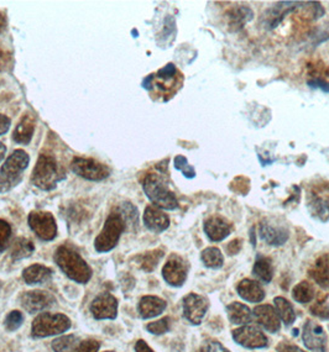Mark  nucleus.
Listing matches in <instances>:
<instances>
[{
	"instance_id": "35",
	"label": "nucleus",
	"mask_w": 329,
	"mask_h": 352,
	"mask_svg": "<svg viewBox=\"0 0 329 352\" xmlns=\"http://www.w3.org/2000/svg\"><path fill=\"white\" fill-rule=\"evenodd\" d=\"M23 322H24V316L18 310H12V313H9L6 318V328L9 331H15L23 325Z\"/></svg>"
},
{
	"instance_id": "16",
	"label": "nucleus",
	"mask_w": 329,
	"mask_h": 352,
	"mask_svg": "<svg viewBox=\"0 0 329 352\" xmlns=\"http://www.w3.org/2000/svg\"><path fill=\"white\" fill-rule=\"evenodd\" d=\"M302 340L306 347L311 351L327 352V334L317 322H306L302 333Z\"/></svg>"
},
{
	"instance_id": "6",
	"label": "nucleus",
	"mask_w": 329,
	"mask_h": 352,
	"mask_svg": "<svg viewBox=\"0 0 329 352\" xmlns=\"http://www.w3.org/2000/svg\"><path fill=\"white\" fill-rule=\"evenodd\" d=\"M30 157L24 150L12 152L0 168V192L8 190L20 181L23 172L29 166Z\"/></svg>"
},
{
	"instance_id": "40",
	"label": "nucleus",
	"mask_w": 329,
	"mask_h": 352,
	"mask_svg": "<svg viewBox=\"0 0 329 352\" xmlns=\"http://www.w3.org/2000/svg\"><path fill=\"white\" fill-rule=\"evenodd\" d=\"M311 310L315 316H319V318H322V319H328L329 318L328 307H326V305H324L323 303H321V302L315 304V305L312 307Z\"/></svg>"
},
{
	"instance_id": "26",
	"label": "nucleus",
	"mask_w": 329,
	"mask_h": 352,
	"mask_svg": "<svg viewBox=\"0 0 329 352\" xmlns=\"http://www.w3.org/2000/svg\"><path fill=\"white\" fill-rule=\"evenodd\" d=\"M226 313H228V318L231 322L235 325H245L251 322V319H253L251 310L245 304L238 303V302L229 304L226 307Z\"/></svg>"
},
{
	"instance_id": "8",
	"label": "nucleus",
	"mask_w": 329,
	"mask_h": 352,
	"mask_svg": "<svg viewBox=\"0 0 329 352\" xmlns=\"http://www.w3.org/2000/svg\"><path fill=\"white\" fill-rule=\"evenodd\" d=\"M71 328V320L63 314L43 313L32 322V334L37 338H46L67 331Z\"/></svg>"
},
{
	"instance_id": "42",
	"label": "nucleus",
	"mask_w": 329,
	"mask_h": 352,
	"mask_svg": "<svg viewBox=\"0 0 329 352\" xmlns=\"http://www.w3.org/2000/svg\"><path fill=\"white\" fill-rule=\"evenodd\" d=\"M308 85L310 87H315V88H321L322 91H329V82H327L324 78H318V77H311L308 79Z\"/></svg>"
},
{
	"instance_id": "17",
	"label": "nucleus",
	"mask_w": 329,
	"mask_h": 352,
	"mask_svg": "<svg viewBox=\"0 0 329 352\" xmlns=\"http://www.w3.org/2000/svg\"><path fill=\"white\" fill-rule=\"evenodd\" d=\"M91 311L98 320L116 319L118 316V300L110 293H102L92 302Z\"/></svg>"
},
{
	"instance_id": "46",
	"label": "nucleus",
	"mask_w": 329,
	"mask_h": 352,
	"mask_svg": "<svg viewBox=\"0 0 329 352\" xmlns=\"http://www.w3.org/2000/svg\"><path fill=\"white\" fill-rule=\"evenodd\" d=\"M135 352H153V350L145 341L139 340L135 344Z\"/></svg>"
},
{
	"instance_id": "37",
	"label": "nucleus",
	"mask_w": 329,
	"mask_h": 352,
	"mask_svg": "<svg viewBox=\"0 0 329 352\" xmlns=\"http://www.w3.org/2000/svg\"><path fill=\"white\" fill-rule=\"evenodd\" d=\"M147 330L155 335H162L170 330V319L164 318L158 322H150L147 327Z\"/></svg>"
},
{
	"instance_id": "45",
	"label": "nucleus",
	"mask_w": 329,
	"mask_h": 352,
	"mask_svg": "<svg viewBox=\"0 0 329 352\" xmlns=\"http://www.w3.org/2000/svg\"><path fill=\"white\" fill-rule=\"evenodd\" d=\"M242 249V240H234L228 245L226 250L229 251V255H235L238 254L239 250Z\"/></svg>"
},
{
	"instance_id": "25",
	"label": "nucleus",
	"mask_w": 329,
	"mask_h": 352,
	"mask_svg": "<svg viewBox=\"0 0 329 352\" xmlns=\"http://www.w3.org/2000/svg\"><path fill=\"white\" fill-rule=\"evenodd\" d=\"M52 276V270L43 265H32L25 268L23 277L28 285H40L49 280Z\"/></svg>"
},
{
	"instance_id": "2",
	"label": "nucleus",
	"mask_w": 329,
	"mask_h": 352,
	"mask_svg": "<svg viewBox=\"0 0 329 352\" xmlns=\"http://www.w3.org/2000/svg\"><path fill=\"white\" fill-rule=\"evenodd\" d=\"M142 189L155 207L166 210L178 208L176 195L169 189L167 183L158 173H149L142 179Z\"/></svg>"
},
{
	"instance_id": "44",
	"label": "nucleus",
	"mask_w": 329,
	"mask_h": 352,
	"mask_svg": "<svg viewBox=\"0 0 329 352\" xmlns=\"http://www.w3.org/2000/svg\"><path fill=\"white\" fill-rule=\"evenodd\" d=\"M277 351L279 352H306L299 349L296 345H291V344H287V342H282L279 346H277Z\"/></svg>"
},
{
	"instance_id": "3",
	"label": "nucleus",
	"mask_w": 329,
	"mask_h": 352,
	"mask_svg": "<svg viewBox=\"0 0 329 352\" xmlns=\"http://www.w3.org/2000/svg\"><path fill=\"white\" fill-rule=\"evenodd\" d=\"M307 208L313 218L322 223L329 221V182L318 179L308 183L306 189Z\"/></svg>"
},
{
	"instance_id": "43",
	"label": "nucleus",
	"mask_w": 329,
	"mask_h": 352,
	"mask_svg": "<svg viewBox=\"0 0 329 352\" xmlns=\"http://www.w3.org/2000/svg\"><path fill=\"white\" fill-rule=\"evenodd\" d=\"M10 124H12V122H10V119H9L8 116L0 114V136L6 134V133L9 131Z\"/></svg>"
},
{
	"instance_id": "10",
	"label": "nucleus",
	"mask_w": 329,
	"mask_h": 352,
	"mask_svg": "<svg viewBox=\"0 0 329 352\" xmlns=\"http://www.w3.org/2000/svg\"><path fill=\"white\" fill-rule=\"evenodd\" d=\"M28 223L31 230L36 234L39 239L43 241H51L57 235V225L54 215L51 212H32L29 214Z\"/></svg>"
},
{
	"instance_id": "29",
	"label": "nucleus",
	"mask_w": 329,
	"mask_h": 352,
	"mask_svg": "<svg viewBox=\"0 0 329 352\" xmlns=\"http://www.w3.org/2000/svg\"><path fill=\"white\" fill-rule=\"evenodd\" d=\"M201 260L206 267L212 268V270H218L224 263L223 254L217 248H207V249L203 250L201 254Z\"/></svg>"
},
{
	"instance_id": "13",
	"label": "nucleus",
	"mask_w": 329,
	"mask_h": 352,
	"mask_svg": "<svg viewBox=\"0 0 329 352\" xmlns=\"http://www.w3.org/2000/svg\"><path fill=\"white\" fill-rule=\"evenodd\" d=\"M234 341L246 349H264L268 346V338L260 329L253 325H244L233 331Z\"/></svg>"
},
{
	"instance_id": "11",
	"label": "nucleus",
	"mask_w": 329,
	"mask_h": 352,
	"mask_svg": "<svg viewBox=\"0 0 329 352\" xmlns=\"http://www.w3.org/2000/svg\"><path fill=\"white\" fill-rule=\"evenodd\" d=\"M259 236L271 246H282L288 240L290 231L276 219H264L259 225Z\"/></svg>"
},
{
	"instance_id": "41",
	"label": "nucleus",
	"mask_w": 329,
	"mask_h": 352,
	"mask_svg": "<svg viewBox=\"0 0 329 352\" xmlns=\"http://www.w3.org/2000/svg\"><path fill=\"white\" fill-rule=\"evenodd\" d=\"M201 352H231L226 350V347L223 346L220 342L217 341H209L204 346L202 347Z\"/></svg>"
},
{
	"instance_id": "27",
	"label": "nucleus",
	"mask_w": 329,
	"mask_h": 352,
	"mask_svg": "<svg viewBox=\"0 0 329 352\" xmlns=\"http://www.w3.org/2000/svg\"><path fill=\"white\" fill-rule=\"evenodd\" d=\"M253 274L257 280H262L264 283L271 282L273 276H274V270H273V265L268 257H264V256L256 257L255 265L253 268Z\"/></svg>"
},
{
	"instance_id": "48",
	"label": "nucleus",
	"mask_w": 329,
	"mask_h": 352,
	"mask_svg": "<svg viewBox=\"0 0 329 352\" xmlns=\"http://www.w3.org/2000/svg\"><path fill=\"white\" fill-rule=\"evenodd\" d=\"M107 352H113V351H107Z\"/></svg>"
},
{
	"instance_id": "39",
	"label": "nucleus",
	"mask_w": 329,
	"mask_h": 352,
	"mask_svg": "<svg viewBox=\"0 0 329 352\" xmlns=\"http://www.w3.org/2000/svg\"><path fill=\"white\" fill-rule=\"evenodd\" d=\"M99 347H100L99 341L89 339V340L81 341L76 349V352H98Z\"/></svg>"
},
{
	"instance_id": "14",
	"label": "nucleus",
	"mask_w": 329,
	"mask_h": 352,
	"mask_svg": "<svg viewBox=\"0 0 329 352\" xmlns=\"http://www.w3.org/2000/svg\"><path fill=\"white\" fill-rule=\"evenodd\" d=\"M187 262L180 256L172 255L162 268V277L172 287H181L187 280Z\"/></svg>"
},
{
	"instance_id": "15",
	"label": "nucleus",
	"mask_w": 329,
	"mask_h": 352,
	"mask_svg": "<svg viewBox=\"0 0 329 352\" xmlns=\"http://www.w3.org/2000/svg\"><path fill=\"white\" fill-rule=\"evenodd\" d=\"M20 302L26 311L35 314L52 307L56 299L49 292L31 291L25 292L24 294L20 297Z\"/></svg>"
},
{
	"instance_id": "7",
	"label": "nucleus",
	"mask_w": 329,
	"mask_h": 352,
	"mask_svg": "<svg viewBox=\"0 0 329 352\" xmlns=\"http://www.w3.org/2000/svg\"><path fill=\"white\" fill-rule=\"evenodd\" d=\"M181 83H182L181 74L177 71L175 65L169 63L164 68H161L159 72L147 76L142 82V87L147 91H153V87H156L161 93L169 94L172 97V94L177 91V88L181 85Z\"/></svg>"
},
{
	"instance_id": "38",
	"label": "nucleus",
	"mask_w": 329,
	"mask_h": 352,
	"mask_svg": "<svg viewBox=\"0 0 329 352\" xmlns=\"http://www.w3.org/2000/svg\"><path fill=\"white\" fill-rule=\"evenodd\" d=\"M12 236V228L6 223V220L0 219V251L8 248V243Z\"/></svg>"
},
{
	"instance_id": "31",
	"label": "nucleus",
	"mask_w": 329,
	"mask_h": 352,
	"mask_svg": "<svg viewBox=\"0 0 329 352\" xmlns=\"http://www.w3.org/2000/svg\"><path fill=\"white\" fill-rule=\"evenodd\" d=\"M293 297L299 303L307 304L315 297V289L310 282H301L293 289Z\"/></svg>"
},
{
	"instance_id": "36",
	"label": "nucleus",
	"mask_w": 329,
	"mask_h": 352,
	"mask_svg": "<svg viewBox=\"0 0 329 352\" xmlns=\"http://www.w3.org/2000/svg\"><path fill=\"white\" fill-rule=\"evenodd\" d=\"M175 167H176V170H181L183 176L186 177V178H195V168L189 164L187 158L184 157V156H181V155L176 156V158H175Z\"/></svg>"
},
{
	"instance_id": "21",
	"label": "nucleus",
	"mask_w": 329,
	"mask_h": 352,
	"mask_svg": "<svg viewBox=\"0 0 329 352\" xmlns=\"http://www.w3.org/2000/svg\"><path fill=\"white\" fill-rule=\"evenodd\" d=\"M239 296L250 303H260L265 298V291L259 282L253 280H243L237 285Z\"/></svg>"
},
{
	"instance_id": "9",
	"label": "nucleus",
	"mask_w": 329,
	"mask_h": 352,
	"mask_svg": "<svg viewBox=\"0 0 329 352\" xmlns=\"http://www.w3.org/2000/svg\"><path fill=\"white\" fill-rule=\"evenodd\" d=\"M71 168L77 176L94 182L103 181L110 175V170L105 164L93 158L76 157L71 164Z\"/></svg>"
},
{
	"instance_id": "33",
	"label": "nucleus",
	"mask_w": 329,
	"mask_h": 352,
	"mask_svg": "<svg viewBox=\"0 0 329 352\" xmlns=\"http://www.w3.org/2000/svg\"><path fill=\"white\" fill-rule=\"evenodd\" d=\"M229 19H231V23H232L233 26L242 28L245 23H248L249 20L253 19V12L246 6L235 8V9H233L232 12H231Z\"/></svg>"
},
{
	"instance_id": "5",
	"label": "nucleus",
	"mask_w": 329,
	"mask_h": 352,
	"mask_svg": "<svg viewBox=\"0 0 329 352\" xmlns=\"http://www.w3.org/2000/svg\"><path fill=\"white\" fill-rule=\"evenodd\" d=\"M125 221L119 212H112L105 220L103 229L94 241V248L98 252H108L114 249L119 239L125 230Z\"/></svg>"
},
{
	"instance_id": "1",
	"label": "nucleus",
	"mask_w": 329,
	"mask_h": 352,
	"mask_svg": "<svg viewBox=\"0 0 329 352\" xmlns=\"http://www.w3.org/2000/svg\"><path fill=\"white\" fill-rule=\"evenodd\" d=\"M55 262L61 268L62 272L74 282L83 285L91 280V267L74 250L68 249L66 246L59 248L55 254Z\"/></svg>"
},
{
	"instance_id": "28",
	"label": "nucleus",
	"mask_w": 329,
	"mask_h": 352,
	"mask_svg": "<svg viewBox=\"0 0 329 352\" xmlns=\"http://www.w3.org/2000/svg\"><path fill=\"white\" fill-rule=\"evenodd\" d=\"M275 310L277 316L286 325H291L296 320V313L290 302L282 297H276L274 299Z\"/></svg>"
},
{
	"instance_id": "47",
	"label": "nucleus",
	"mask_w": 329,
	"mask_h": 352,
	"mask_svg": "<svg viewBox=\"0 0 329 352\" xmlns=\"http://www.w3.org/2000/svg\"><path fill=\"white\" fill-rule=\"evenodd\" d=\"M6 147L3 142H0V162L6 157Z\"/></svg>"
},
{
	"instance_id": "30",
	"label": "nucleus",
	"mask_w": 329,
	"mask_h": 352,
	"mask_svg": "<svg viewBox=\"0 0 329 352\" xmlns=\"http://www.w3.org/2000/svg\"><path fill=\"white\" fill-rule=\"evenodd\" d=\"M34 243H31L30 240L20 237L17 239L12 246V260H23L25 257H29L31 254L34 252Z\"/></svg>"
},
{
	"instance_id": "20",
	"label": "nucleus",
	"mask_w": 329,
	"mask_h": 352,
	"mask_svg": "<svg viewBox=\"0 0 329 352\" xmlns=\"http://www.w3.org/2000/svg\"><path fill=\"white\" fill-rule=\"evenodd\" d=\"M144 224L149 230L160 234L170 226V218L160 208L149 206L144 212Z\"/></svg>"
},
{
	"instance_id": "18",
	"label": "nucleus",
	"mask_w": 329,
	"mask_h": 352,
	"mask_svg": "<svg viewBox=\"0 0 329 352\" xmlns=\"http://www.w3.org/2000/svg\"><path fill=\"white\" fill-rule=\"evenodd\" d=\"M203 229H204V232H206V235L211 241L218 243V241H223L226 237L229 236V234L232 231V224L223 217L214 215V217H211L204 221Z\"/></svg>"
},
{
	"instance_id": "12",
	"label": "nucleus",
	"mask_w": 329,
	"mask_h": 352,
	"mask_svg": "<svg viewBox=\"0 0 329 352\" xmlns=\"http://www.w3.org/2000/svg\"><path fill=\"white\" fill-rule=\"evenodd\" d=\"M183 316L193 325L201 324L203 318L207 313L209 304L204 297H201L195 293H191L183 298Z\"/></svg>"
},
{
	"instance_id": "32",
	"label": "nucleus",
	"mask_w": 329,
	"mask_h": 352,
	"mask_svg": "<svg viewBox=\"0 0 329 352\" xmlns=\"http://www.w3.org/2000/svg\"><path fill=\"white\" fill-rule=\"evenodd\" d=\"M81 340L74 335L61 336L52 342V349L55 352H76Z\"/></svg>"
},
{
	"instance_id": "24",
	"label": "nucleus",
	"mask_w": 329,
	"mask_h": 352,
	"mask_svg": "<svg viewBox=\"0 0 329 352\" xmlns=\"http://www.w3.org/2000/svg\"><path fill=\"white\" fill-rule=\"evenodd\" d=\"M312 278L322 288H329V254L321 256L310 270Z\"/></svg>"
},
{
	"instance_id": "19",
	"label": "nucleus",
	"mask_w": 329,
	"mask_h": 352,
	"mask_svg": "<svg viewBox=\"0 0 329 352\" xmlns=\"http://www.w3.org/2000/svg\"><path fill=\"white\" fill-rule=\"evenodd\" d=\"M254 316L259 325L268 330L271 334H276L281 329L280 318L271 305H259L254 309Z\"/></svg>"
},
{
	"instance_id": "34",
	"label": "nucleus",
	"mask_w": 329,
	"mask_h": 352,
	"mask_svg": "<svg viewBox=\"0 0 329 352\" xmlns=\"http://www.w3.org/2000/svg\"><path fill=\"white\" fill-rule=\"evenodd\" d=\"M164 256V252L161 250H155L151 252H147L140 257V266L144 271L151 272L158 266L160 258Z\"/></svg>"
},
{
	"instance_id": "22",
	"label": "nucleus",
	"mask_w": 329,
	"mask_h": 352,
	"mask_svg": "<svg viewBox=\"0 0 329 352\" xmlns=\"http://www.w3.org/2000/svg\"><path fill=\"white\" fill-rule=\"evenodd\" d=\"M166 307L167 303L164 299L155 296H147L141 298L138 309L142 319H150V318L160 316L166 309Z\"/></svg>"
},
{
	"instance_id": "4",
	"label": "nucleus",
	"mask_w": 329,
	"mask_h": 352,
	"mask_svg": "<svg viewBox=\"0 0 329 352\" xmlns=\"http://www.w3.org/2000/svg\"><path fill=\"white\" fill-rule=\"evenodd\" d=\"M32 183L37 188L52 190L60 181V170L55 157L43 153L37 160L36 166L32 170Z\"/></svg>"
},
{
	"instance_id": "23",
	"label": "nucleus",
	"mask_w": 329,
	"mask_h": 352,
	"mask_svg": "<svg viewBox=\"0 0 329 352\" xmlns=\"http://www.w3.org/2000/svg\"><path fill=\"white\" fill-rule=\"evenodd\" d=\"M34 131H35V120L31 114H26L19 122L18 126L12 134V139L21 145H29V142L34 136Z\"/></svg>"
}]
</instances>
